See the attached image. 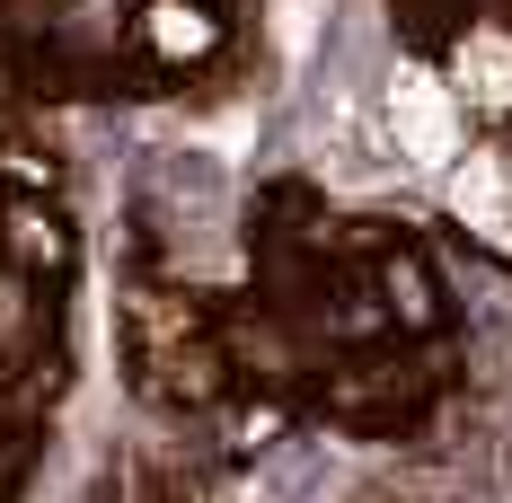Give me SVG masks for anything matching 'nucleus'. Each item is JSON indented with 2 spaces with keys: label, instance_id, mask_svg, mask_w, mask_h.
<instances>
[{
  "label": "nucleus",
  "instance_id": "1",
  "mask_svg": "<svg viewBox=\"0 0 512 503\" xmlns=\"http://www.w3.org/2000/svg\"><path fill=\"white\" fill-rule=\"evenodd\" d=\"M389 124H398V142H407V159H424V168H442L451 159V98H442V80H424V71H398V89H389Z\"/></svg>",
  "mask_w": 512,
  "mask_h": 503
},
{
  "label": "nucleus",
  "instance_id": "2",
  "mask_svg": "<svg viewBox=\"0 0 512 503\" xmlns=\"http://www.w3.org/2000/svg\"><path fill=\"white\" fill-rule=\"evenodd\" d=\"M318 477H336V459H327V451H301V468H283V477H274L265 495H274V503H301L309 486H318Z\"/></svg>",
  "mask_w": 512,
  "mask_h": 503
}]
</instances>
